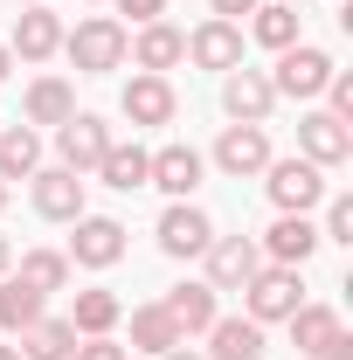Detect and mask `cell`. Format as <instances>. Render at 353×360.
<instances>
[{"label":"cell","mask_w":353,"mask_h":360,"mask_svg":"<svg viewBox=\"0 0 353 360\" xmlns=\"http://www.w3.org/2000/svg\"><path fill=\"white\" fill-rule=\"evenodd\" d=\"M160 360H201V354H187V347H174V354H160Z\"/></svg>","instance_id":"8d00e7d4"},{"label":"cell","mask_w":353,"mask_h":360,"mask_svg":"<svg viewBox=\"0 0 353 360\" xmlns=\"http://www.w3.org/2000/svg\"><path fill=\"white\" fill-rule=\"evenodd\" d=\"M0 360H21V347H0Z\"/></svg>","instance_id":"f35d334b"},{"label":"cell","mask_w":353,"mask_h":360,"mask_svg":"<svg viewBox=\"0 0 353 360\" xmlns=\"http://www.w3.org/2000/svg\"><path fill=\"white\" fill-rule=\"evenodd\" d=\"M222 104H229L236 125H264L270 104H277V90H270L264 70H229V77H222Z\"/></svg>","instance_id":"9c48e42d"},{"label":"cell","mask_w":353,"mask_h":360,"mask_svg":"<svg viewBox=\"0 0 353 360\" xmlns=\"http://www.w3.org/2000/svg\"><path fill=\"white\" fill-rule=\"evenodd\" d=\"M111 153V125L104 118H90V111H77L70 125H56V160L70 167V174H97V160Z\"/></svg>","instance_id":"8992f818"},{"label":"cell","mask_w":353,"mask_h":360,"mask_svg":"<svg viewBox=\"0 0 353 360\" xmlns=\"http://www.w3.org/2000/svg\"><path fill=\"white\" fill-rule=\"evenodd\" d=\"M118 257H125V222H111V215H77L70 264H84V270H111Z\"/></svg>","instance_id":"ba28073f"},{"label":"cell","mask_w":353,"mask_h":360,"mask_svg":"<svg viewBox=\"0 0 353 360\" xmlns=\"http://www.w3.org/2000/svg\"><path fill=\"white\" fill-rule=\"evenodd\" d=\"M208 7H215V21H236V14H250L257 0H208Z\"/></svg>","instance_id":"836d02e7"},{"label":"cell","mask_w":353,"mask_h":360,"mask_svg":"<svg viewBox=\"0 0 353 360\" xmlns=\"http://www.w3.org/2000/svg\"><path fill=\"white\" fill-rule=\"evenodd\" d=\"M257 21H250V35L264 49H291L298 42V7H284V0H270V7H250Z\"/></svg>","instance_id":"f1b7e54d"},{"label":"cell","mask_w":353,"mask_h":360,"mask_svg":"<svg viewBox=\"0 0 353 360\" xmlns=\"http://www.w3.org/2000/svg\"><path fill=\"white\" fill-rule=\"evenodd\" d=\"M7 264H14V257H7V236H0V277H7Z\"/></svg>","instance_id":"74e56055"},{"label":"cell","mask_w":353,"mask_h":360,"mask_svg":"<svg viewBox=\"0 0 353 360\" xmlns=\"http://www.w3.org/2000/svg\"><path fill=\"white\" fill-rule=\"evenodd\" d=\"M35 167H42V139L28 125H7L0 132V180H28Z\"/></svg>","instance_id":"484cf974"},{"label":"cell","mask_w":353,"mask_h":360,"mask_svg":"<svg viewBox=\"0 0 353 360\" xmlns=\"http://www.w3.org/2000/svg\"><path fill=\"white\" fill-rule=\"evenodd\" d=\"M63 49V21L49 14V7H21V21H14V42L7 56H21V63H49Z\"/></svg>","instance_id":"9a60e30c"},{"label":"cell","mask_w":353,"mask_h":360,"mask_svg":"<svg viewBox=\"0 0 353 360\" xmlns=\"http://www.w3.org/2000/svg\"><path fill=\"white\" fill-rule=\"evenodd\" d=\"M146 187H160L167 201H187V194L201 187V153H194V146H160L153 167H146Z\"/></svg>","instance_id":"30bf717a"},{"label":"cell","mask_w":353,"mask_h":360,"mask_svg":"<svg viewBox=\"0 0 353 360\" xmlns=\"http://www.w3.org/2000/svg\"><path fill=\"white\" fill-rule=\"evenodd\" d=\"M298 160H312V167H347L353 160V125H340L333 111H305L298 118Z\"/></svg>","instance_id":"52a82bcc"},{"label":"cell","mask_w":353,"mask_h":360,"mask_svg":"<svg viewBox=\"0 0 353 360\" xmlns=\"http://www.w3.org/2000/svg\"><path fill=\"white\" fill-rule=\"evenodd\" d=\"M77 118V90L63 77H35L28 84V125H70Z\"/></svg>","instance_id":"ffe728a7"},{"label":"cell","mask_w":353,"mask_h":360,"mask_svg":"<svg viewBox=\"0 0 353 360\" xmlns=\"http://www.w3.org/2000/svg\"><path fill=\"white\" fill-rule=\"evenodd\" d=\"M264 174H270L264 187L277 201V215H305V208L326 201V167H312V160H270Z\"/></svg>","instance_id":"3957f363"},{"label":"cell","mask_w":353,"mask_h":360,"mask_svg":"<svg viewBox=\"0 0 353 360\" xmlns=\"http://www.w3.org/2000/svg\"><path fill=\"white\" fill-rule=\"evenodd\" d=\"M187 56L201 63V70H243V28L236 21H201L194 35H187Z\"/></svg>","instance_id":"4fadbf2b"},{"label":"cell","mask_w":353,"mask_h":360,"mask_svg":"<svg viewBox=\"0 0 353 360\" xmlns=\"http://www.w3.org/2000/svg\"><path fill=\"white\" fill-rule=\"evenodd\" d=\"M146 167H153V153H146V146H118V139H111V153L97 160V174H104V187H118V194H132V187H146Z\"/></svg>","instance_id":"cb8c5ba5"},{"label":"cell","mask_w":353,"mask_h":360,"mask_svg":"<svg viewBox=\"0 0 353 360\" xmlns=\"http://www.w3.org/2000/svg\"><path fill=\"white\" fill-rule=\"evenodd\" d=\"M208 243H215V222H208L194 201H174V208L160 215V250H167V257H201Z\"/></svg>","instance_id":"8fae6325"},{"label":"cell","mask_w":353,"mask_h":360,"mask_svg":"<svg viewBox=\"0 0 353 360\" xmlns=\"http://www.w3.org/2000/svg\"><path fill=\"white\" fill-rule=\"evenodd\" d=\"M174 84H167V77H146V70H139L132 84H125V118H132V125H174Z\"/></svg>","instance_id":"e0dca14e"},{"label":"cell","mask_w":353,"mask_h":360,"mask_svg":"<svg viewBox=\"0 0 353 360\" xmlns=\"http://www.w3.org/2000/svg\"><path fill=\"white\" fill-rule=\"evenodd\" d=\"M284 326H291V347L319 360L326 347H333V333H340V312H333V305H298V312L284 319Z\"/></svg>","instance_id":"7402d4cb"},{"label":"cell","mask_w":353,"mask_h":360,"mask_svg":"<svg viewBox=\"0 0 353 360\" xmlns=\"http://www.w3.org/2000/svg\"><path fill=\"white\" fill-rule=\"evenodd\" d=\"M257 250H264L270 264H284V270H305V257L319 250V229H312L305 215H277V222H270V236L257 243Z\"/></svg>","instance_id":"2e32d148"},{"label":"cell","mask_w":353,"mask_h":360,"mask_svg":"<svg viewBox=\"0 0 353 360\" xmlns=\"http://www.w3.org/2000/svg\"><path fill=\"white\" fill-rule=\"evenodd\" d=\"M118 312H125V305H118L111 291H77V312H70V326H77L84 340H97V333H111V326H118Z\"/></svg>","instance_id":"f546056e"},{"label":"cell","mask_w":353,"mask_h":360,"mask_svg":"<svg viewBox=\"0 0 353 360\" xmlns=\"http://www.w3.org/2000/svg\"><path fill=\"white\" fill-rule=\"evenodd\" d=\"M326 77H333V56L312 49V42H291V49H277V77H270V90H277V97H319Z\"/></svg>","instance_id":"277c9868"},{"label":"cell","mask_w":353,"mask_h":360,"mask_svg":"<svg viewBox=\"0 0 353 360\" xmlns=\"http://www.w3.org/2000/svg\"><path fill=\"white\" fill-rule=\"evenodd\" d=\"M125 49H132V63L146 70V77H167L180 56H187V35L167 28V21H146V28H139V42H125Z\"/></svg>","instance_id":"ac0fdd59"},{"label":"cell","mask_w":353,"mask_h":360,"mask_svg":"<svg viewBox=\"0 0 353 360\" xmlns=\"http://www.w3.org/2000/svg\"><path fill=\"white\" fill-rule=\"evenodd\" d=\"M284 7H298V0H284Z\"/></svg>","instance_id":"b9f144b4"},{"label":"cell","mask_w":353,"mask_h":360,"mask_svg":"<svg viewBox=\"0 0 353 360\" xmlns=\"http://www.w3.org/2000/svg\"><path fill=\"white\" fill-rule=\"evenodd\" d=\"M132 347L160 360V354H174V347H187V340H180L174 319H167V305H139L132 312Z\"/></svg>","instance_id":"603a6c76"},{"label":"cell","mask_w":353,"mask_h":360,"mask_svg":"<svg viewBox=\"0 0 353 360\" xmlns=\"http://www.w3.org/2000/svg\"><path fill=\"white\" fill-rule=\"evenodd\" d=\"M208 340H215V347H208L215 360H264V326H257V319H215Z\"/></svg>","instance_id":"44dd1931"},{"label":"cell","mask_w":353,"mask_h":360,"mask_svg":"<svg viewBox=\"0 0 353 360\" xmlns=\"http://www.w3.org/2000/svg\"><path fill=\"white\" fill-rule=\"evenodd\" d=\"M160 305H167V319L180 326V340H194V333H208V326L222 319V312H215V291H208V284H174V291H167Z\"/></svg>","instance_id":"d6986e66"},{"label":"cell","mask_w":353,"mask_h":360,"mask_svg":"<svg viewBox=\"0 0 353 360\" xmlns=\"http://www.w3.org/2000/svg\"><path fill=\"white\" fill-rule=\"evenodd\" d=\"M35 215H49V222H77V215H84V174H70V167L35 174Z\"/></svg>","instance_id":"5bb4252c"},{"label":"cell","mask_w":353,"mask_h":360,"mask_svg":"<svg viewBox=\"0 0 353 360\" xmlns=\"http://www.w3.org/2000/svg\"><path fill=\"white\" fill-rule=\"evenodd\" d=\"M70 360H132V354H125L111 333H97V340H77V354H70Z\"/></svg>","instance_id":"1f68e13d"},{"label":"cell","mask_w":353,"mask_h":360,"mask_svg":"<svg viewBox=\"0 0 353 360\" xmlns=\"http://www.w3.org/2000/svg\"><path fill=\"white\" fill-rule=\"evenodd\" d=\"M215 167H222L229 180L264 174V167H270V139H264V125H229V132L215 139Z\"/></svg>","instance_id":"7c38bea8"},{"label":"cell","mask_w":353,"mask_h":360,"mask_svg":"<svg viewBox=\"0 0 353 360\" xmlns=\"http://www.w3.org/2000/svg\"><path fill=\"white\" fill-rule=\"evenodd\" d=\"M21 7H42V0H21Z\"/></svg>","instance_id":"60d3db41"},{"label":"cell","mask_w":353,"mask_h":360,"mask_svg":"<svg viewBox=\"0 0 353 360\" xmlns=\"http://www.w3.org/2000/svg\"><path fill=\"white\" fill-rule=\"evenodd\" d=\"M7 70H14V56H7V42H0V84H7Z\"/></svg>","instance_id":"d590c367"},{"label":"cell","mask_w":353,"mask_h":360,"mask_svg":"<svg viewBox=\"0 0 353 360\" xmlns=\"http://www.w3.org/2000/svg\"><path fill=\"white\" fill-rule=\"evenodd\" d=\"M243 305H250V319H257V326L291 319L298 305H305V284H298V270H284V264H257V277L243 284Z\"/></svg>","instance_id":"7a4b0ae2"},{"label":"cell","mask_w":353,"mask_h":360,"mask_svg":"<svg viewBox=\"0 0 353 360\" xmlns=\"http://www.w3.org/2000/svg\"><path fill=\"white\" fill-rule=\"evenodd\" d=\"M319 360H353V340H347V333H333V347H326Z\"/></svg>","instance_id":"e575fe53"},{"label":"cell","mask_w":353,"mask_h":360,"mask_svg":"<svg viewBox=\"0 0 353 360\" xmlns=\"http://www.w3.org/2000/svg\"><path fill=\"white\" fill-rule=\"evenodd\" d=\"M21 354L28 360H70L77 354V326H70V319H35V326L21 333Z\"/></svg>","instance_id":"d4e9b609"},{"label":"cell","mask_w":353,"mask_h":360,"mask_svg":"<svg viewBox=\"0 0 353 360\" xmlns=\"http://www.w3.org/2000/svg\"><path fill=\"white\" fill-rule=\"evenodd\" d=\"M42 319V291H28L21 277H0V326L7 333H28Z\"/></svg>","instance_id":"83f0119b"},{"label":"cell","mask_w":353,"mask_h":360,"mask_svg":"<svg viewBox=\"0 0 353 360\" xmlns=\"http://www.w3.org/2000/svg\"><path fill=\"white\" fill-rule=\"evenodd\" d=\"M63 56H70L84 77H111V70L125 63V28H118L111 14H90V21H77V28L63 35Z\"/></svg>","instance_id":"6da1fadb"},{"label":"cell","mask_w":353,"mask_h":360,"mask_svg":"<svg viewBox=\"0 0 353 360\" xmlns=\"http://www.w3.org/2000/svg\"><path fill=\"white\" fill-rule=\"evenodd\" d=\"M201 257H208V291H243L257 277V264H264L257 236H215Z\"/></svg>","instance_id":"5b68a950"},{"label":"cell","mask_w":353,"mask_h":360,"mask_svg":"<svg viewBox=\"0 0 353 360\" xmlns=\"http://www.w3.org/2000/svg\"><path fill=\"white\" fill-rule=\"evenodd\" d=\"M14 277H21L28 291H42V298H49V291H63V284H70V257H63V250H28Z\"/></svg>","instance_id":"4316f807"},{"label":"cell","mask_w":353,"mask_h":360,"mask_svg":"<svg viewBox=\"0 0 353 360\" xmlns=\"http://www.w3.org/2000/svg\"><path fill=\"white\" fill-rule=\"evenodd\" d=\"M319 243H353V194H333V201H326V229H319Z\"/></svg>","instance_id":"4dcf8cb0"},{"label":"cell","mask_w":353,"mask_h":360,"mask_svg":"<svg viewBox=\"0 0 353 360\" xmlns=\"http://www.w3.org/2000/svg\"><path fill=\"white\" fill-rule=\"evenodd\" d=\"M0 208H7V180H0Z\"/></svg>","instance_id":"ab89813d"},{"label":"cell","mask_w":353,"mask_h":360,"mask_svg":"<svg viewBox=\"0 0 353 360\" xmlns=\"http://www.w3.org/2000/svg\"><path fill=\"white\" fill-rule=\"evenodd\" d=\"M118 14H132L139 28H146V21H160V14H167V0H118Z\"/></svg>","instance_id":"d6a6232c"}]
</instances>
